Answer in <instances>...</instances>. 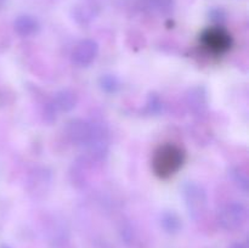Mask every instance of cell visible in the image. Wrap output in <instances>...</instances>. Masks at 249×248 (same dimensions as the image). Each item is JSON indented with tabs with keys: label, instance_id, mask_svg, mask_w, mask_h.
I'll list each match as a JSON object with an SVG mask.
<instances>
[{
	"label": "cell",
	"instance_id": "6da1fadb",
	"mask_svg": "<svg viewBox=\"0 0 249 248\" xmlns=\"http://www.w3.org/2000/svg\"><path fill=\"white\" fill-rule=\"evenodd\" d=\"M186 155L180 146L175 143H163L152 158V169L160 179H169L177 174L184 165Z\"/></svg>",
	"mask_w": 249,
	"mask_h": 248
},
{
	"label": "cell",
	"instance_id": "7a4b0ae2",
	"mask_svg": "<svg viewBox=\"0 0 249 248\" xmlns=\"http://www.w3.org/2000/svg\"><path fill=\"white\" fill-rule=\"evenodd\" d=\"M202 46L213 55H223L230 50L232 45L231 34L223 27H211L207 28L199 38Z\"/></svg>",
	"mask_w": 249,
	"mask_h": 248
},
{
	"label": "cell",
	"instance_id": "3957f363",
	"mask_svg": "<svg viewBox=\"0 0 249 248\" xmlns=\"http://www.w3.org/2000/svg\"><path fill=\"white\" fill-rule=\"evenodd\" d=\"M99 53V46L94 40L85 39L78 43L75 48L73 49L72 60L78 66H89L92 61L96 58Z\"/></svg>",
	"mask_w": 249,
	"mask_h": 248
},
{
	"label": "cell",
	"instance_id": "277c9868",
	"mask_svg": "<svg viewBox=\"0 0 249 248\" xmlns=\"http://www.w3.org/2000/svg\"><path fill=\"white\" fill-rule=\"evenodd\" d=\"M185 199H186V206L190 211H201L202 207H206L207 198L206 194L201 190V187L195 184H190L185 189Z\"/></svg>",
	"mask_w": 249,
	"mask_h": 248
},
{
	"label": "cell",
	"instance_id": "5b68a950",
	"mask_svg": "<svg viewBox=\"0 0 249 248\" xmlns=\"http://www.w3.org/2000/svg\"><path fill=\"white\" fill-rule=\"evenodd\" d=\"M39 29V23L33 16L21 15L15 21V31L22 36H29Z\"/></svg>",
	"mask_w": 249,
	"mask_h": 248
},
{
	"label": "cell",
	"instance_id": "8992f818",
	"mask_svg": "<svg viewBox=\"0 0 249 248\" xmlns=\"http://www.w3.org/2000/svg\"><path fill=\"white\" fill-rule=\"evenodd\" d=\"M246 214H247V212L242 204L232 203L225 207L223 214H221V218H223L224 223H241V221L245 220Z\"/></svg>",
	"mask_w": 249,
	"mask_h": 248
},
{
	"label": "cell",
	"instance_id": "52a82bcc",
	"mask_svg": "<svg viewBox=\"0 0 249 248\" xmlns=\"http://www.w3.org/2000/svg\"><path fill=\"white\" fill-rule=\"evenodd\" d=\"M56 107L61 111H71L75 106V97L72 92L70 91H61L56 96Z\"/></svg>",
	"mask_w": 249,
	"mask_h": 248
},
{
	"label": "cell",
	"instance_id": "ba28073f",
	"mask_svg": "<svg viewBox=\"0 0 249 248\" xmlns=\"http://www.w3.org/2000/svg\"><path fill=\"white\" fill-rule=\"evenodd\" d=\"M151 4V6H153V9L158 10L160 12H168L172 10L173 7V0H148Z\"/></svg>",
	"mask_w": 249,
	"mask_h": 248
},
{
	"label": "cell",
	"instance_id": "9c48e42d",
	"mask_svg": "<svg viewBox=\"0 0 249 248\" xmlns=\"http://www.w3.org/2000/svg\"><path fill=\"white\" fill-rule=\"evenodd\" d=\"M102 80H104V85H102V87H104L105 89H108V87H111V91H112V90H114L116 83H114L113 78H112V77H105Z\"/></svg>",
	"mask_w": 249,
	"mask_h": 248
}]
</instances>
